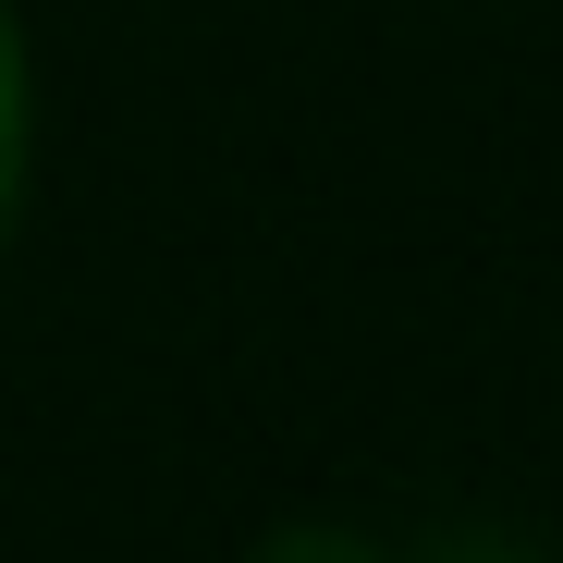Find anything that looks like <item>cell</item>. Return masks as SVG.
Returning a JSON list of instances; mask_svg holds the SVG:
<instances>
[{
	"instance_id": "1",
	"label": "cell",
	"mask_w": 563,
	"mask_h": 563,
	"mask_svg": "<svg viewBox=\"0 0 563 563\" xmlns=\"http://www.w3.org/2000/svg\"><path fill=\"white\" fill-rule=\"evenodd\" d=\"M13 184H25V49L0 25V221H13Z\"/></svg>"
},
{
	"instance_id": "2",
	"label": "cell",
	"mask_w": 563,
	"mask_h": 563,
	"mask_svg": "<svg viewBox=\"0 0 563 563\" xmlns=\"http://www.w3.org/2000/svg\"><path fill=\"white\" fill-rule=\"evenodd\" d=\"M257 563H380V551H367L355 527H282V539H269Z\"/></svg>"
}]
</instances>
